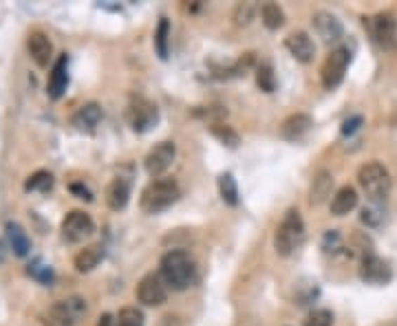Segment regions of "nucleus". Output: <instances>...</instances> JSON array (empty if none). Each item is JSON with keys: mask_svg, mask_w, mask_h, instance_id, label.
Segmentation results:
<instances>
[{"mask_svg": "<svg viewBox=\"0 0 397 326\" xmlns=\"http://www.w3.org/2000/svg\"><path fill=\"white\" fill-rule=\"evenodd\" d=\"M159 276L175 291H186L196 283V262L186 249H170L159 262Z\"/></svg>", "mask_w": 397, "mask_h": 326, "instance_id": "f257e3e1", "label": "nucleus"}, {"mask_svg": "<svg viewBox=\"0 0 397 326\" xmlns=\"http://www.w3.org/2000/svg\"><path fill=\"white\" fill-rule=\"evenodd\" d=\"M181 197V187L175 179H155L150 181L140 199V207L146 214H159L163 210H168L173 203H177V199Z\"/></svg>", "mask_w": 397, "mask_h": 326, "instance_id": "f03ea898", "label": "nucleus"}, {"mask_svg": "<svg viewBox=\"0 0 397 326\" xmlns=\"http://www.w3.org/2000/svg\"><path fill=\"white\" fill-rule=\"evenodd\" d=\"M358 183L364 190V194L369 197V201L377 203V205L382 201H386V197L391 194V187H393L391 174L379 161L364 163V166L358 170Z\"/></svg>", "mask_w": 397, "mask_h": 326, "instance_id": "7ed1b4c3", "label": "nucleus"}, {"mask_svg": "<svg viewBox=\"0 0 397 326\" xmlns=\"http://www.w3.org/2000/svg\"><path fill=\"white\" fill-rule=\"evenodd\" d=\"M304 243V223L298 210H289L274 234V247L281 256H292L294 251Z\"/></svg>", "mask_w": 397, "mask_h": 326, "instance_id": "20e7f679", "label": "nucleus"}, {"mask_svg": "<svg viewBox=\"0 0 397 326\" xmlns=\"http://www.w3.org/2000/svg\"><path fill=\"white\" fill-rule=\"evenodd\" d=\"M86 313V300L80 295H71L67 300H60L47 309L42 322L44 326H75Z\"/></svg>", "mask_w": 397, "mask_h": 326, "instance_id": "39448f33", "label": "nucleus"}, {"mask_svg": "<svg viewBox=\"0 0 397 326\" xmlns=\"http://www.w3.org/2000/svg\"><path fill=\"white\" fill-rule=\"evenodd\" d=\"M351 62V51L346 47H338L329 53V57L323 64V71H320V78H323V86L327 91H333L338 88L344 80V73L349 69Z\"/></svg>", "mask_w": 397, "mask_h": 326, "instance_id": "423d86ee", "label": "nucleus"}, {"mask_svg": "<svg viewBox=\"0 0 397 326\" xmlns=\"http://www.w3.org/2000/svg\"><path fill=\"white\" fill-rule=\"evenodd\" d=\"M60 232H62V239L67 243L78 245V243H84L86 239L93 236L95 223H93V218H90V214H86L82 210H73L65 216Z\"/></svg>", "mask_w": 397, "mask_h": 326, "instance_id": "0eeeda50", "label": "nucleus"}, {"mask_svg": "<svg viewBox=\"0 0 397 326\" xmlns=\"http://www.w3.org/2000/svg\"><path fill=\"white\" fill-rule=\"evenodd\" d=\"M364 24L369 27L375 44H379L384 51L397 49V20L393 13H377V16L364 20Z\"/></svg>", "mask_w": 397, "mask_h": 326, "instance_id": "6e6552de", "label": "nucleus"}, {"mask_svg": "<svg viewBox=\"0 0 397 326\" xmlns=\"http://www.w3.org/2000/svg\"><path fill=\"white\" fill-rule=\"evenodd\" d=\"M137 300L146 306H159L168 300V285L159 274H146L137 285Z\"/></svg>", "mask_w": 397, "mask_h": 326, "instance_id": "1a4fd4ad", "label": "nucleus"}, {"mask_svg": "<svg viewBox=\"0 0 397 326\" xmlns=\"http://www.w3.org/2000/svg\"><path fill=\"white\" fill-rule=\"evenodd\" d=\"M177 157V146L173 141H161L157 143L152 150L146 155L144 159V166H146V172L150 176H155V179H161V174L173 166V161Z\"/></svg>", "mask_w": 397, "mask_h": 326, "instance_id": "9d476101", "label": "nucleus"}, {"mask_svg": "<svg viewBox=\"0 0 397 326\" xmlns=\"http://www.w3.org/2000/svg\"><path fill=\"white\" fill-rule=\"evenodd\" d=\"M157 106L146 97H133L130 106H128V120L135 132H146L157 124Z\"/></svg>", "mask_w": 397, "mask_h": 326, "instance_id": "9b49d317", "label": "nucleus"}, {"mask_svg": "<svg viewBox=\"0 0 397 326\" xmlns=\"http://www.w3.org/2000/svg\"><path fill=\"white\" fill-rule=\"evenodd\" d=\"M360 278L366 285H386L393 278V271H391L389 262L371 254V256L362 258V262H360Z\"/></svg>", "mask_w": 397, "mask_h": 326, "instance_id": "f8f14e48", "label": "nucleus"}, {"mask_svg": "<svg viewBox=\"0 0 397 326\" xmlns=\"http://www.w3.org/2000/svg\"><path fill=\"white\" fill-rule=\"evenodd\" d=\"M314 29H316V34L323 38V42H327V44L340 42L342 34H344L342 22L329 11H316L314 13Z\"/></svg>", "mask_w": 397, "mask_h": 326, "instance_id": "ddd939ff", "label": "nucleus"}, {"mask_svg": "<svg viewBox=\"0 0 397 326\" xmlns=\"http://www.w3.org/2000/svg\"><path fill=\"white\" fill-rule=\"evenodd\" d=\"M27 51L32 55V60L38 64V66H49L51 57H53V44L49 40L47 34L42 31H32L27 38Z\"/></svg>", "mask_w": 397, "mask_h": 326, "instance_id": "4468645a", "label": "nucleus"}, {"mask_svg": "<svg viewBox=\"0 0 397 326\" xmlns=\"http://www.w3.org/2000/svg\"><path fill=\"white\" fill-rule=\"evenodd\" d=\"M285 47L287 51L292 53L298 62L302 64H307L314 60V55H316V44L314 40L309 38L307 31H294V34H289L287 40H285Z\"/></svg>", "mask_w": 397, "mask_h": 326, "instance_id": "2eb2a0df", "label": "nucleus"}, {"mask_svg": "<svg viewBox=\"0 0 397 326\" xmlns=\"http://www.w3.org/2000/svg\"><path fill=\"white\" fill-rule=\"evenodd\" d=\"M67 86H69V57L67 53L65 55H60L51 73H49V82H47V93L51 99H60L65 95L67 91Z\"/></svg>", "mask_w": 397, "mask_h": 326, "instance_id": "dca6fc26", "label": "nucleus"}, {"mask_svg": "<svg viewBox=\"0 0 397 326\" xmlns=\"http://www.w3.org/2000/svg\"><path fill=\"white\" fill-rule=\"evenodd\" d=\"M311 126H314L311 115H307V113L289 115L281 126V137L287 139V141H298L307 135V132L311 130Z\"/></svg>", "mask_w": 397, "mask_h": 326, "instance_id": "f3484780", "label": "nucleus"}, {"mask_svg": "<svg viewBox=\"0 0 397 326\" xmlns=\"http://www.w3.org/2000/svg\"><path fill=\"white\" fill-rule=\"evenodd\" d=\"M128 201H130V181L124 179V176H115L109 183V187H106V205L111 210L119 212L128 205Z\"/></svg>", "mask_w": 397, "mask_h": 326, "instance_id": "a211bd4d", "label": "nucleus"}, {"mask_svg": "<svg viewBox=\"0 0 397 326\" xmlns=\"http://www.w3.org/2000/svg\"><path fill=\"white\" fill-rule=\"evenodd\" d=\"M73 126L82 130V132H93L97 128V124L102 122V108L100 104L90 101V104H84L82 108H78V113L73 115Z\"/></svg>", "mask_w": 397, "mask_h": 326, "instance_id": "6ab92c4d", "label": "nucleus"}, {"mask_svg": "<svg viewBox=\"0 0 397 326\" xmlns=\"http://www.w3.org/2000/svg\"><path fill=\"white\" fill-rule=\"evenodd\" d=\"M356 205H358V192H356V187L344 185V187H340L338 192H335L333 199H331V214L333 216H344L349 212H354Z\"/></svg>", "mask_w": 397, "mask_h": 326, "instance_id": "aec40b11", "label": "nucleus"}, {"mask_svg": "<svg viewBox=\"0 0 397 326\" xmlns=\"http://www.w3.org/2000/svg\"><path fill=\"white\" fill-rule=\"evenodd\" d=\"M331 190H333V176L327 170H318L314 174V181H311V190H309V201L311 205H320L325 203L331 197Z\"/></svg>", "mask_w": 397, "mask_h": 326, "instance_id": "412c9836", "label": "nucleus"}, {"mask_svg": "<svg viewBox=\"0 0 397 326\" xmlns=\"http://www.w3.org/2000/svg\"><path fill=\"white\" fill-rule=\"evenodd\" d=\"M102 258H104V247L102 245H88L75 254L73 264L80 274H88V271L95 269Z\"/></svg>", "mask_w": 397, "mask_h": 326, "instance_id": "4be33fe9", "label": "nucleus"}, {"mask_svg": "<svg viewBox=\"0 0 397 326\" xmlns=\"http://www.w3.org/2000/svg\"><path fill=\"white\" fill-rule=\"evenodd\" d=\"M7 232V241H9V247L16 256H27L29 249H32V241H29V236L25 234V229L18 225V223H7L5 227Z\"/></svg>", "mask_w": 397, "mask_h": 326, "instance_id": "5701e85b", "label": "nucleus"}, {"mask_svg": "<svg viewBox=\"0 0 397 326\" xmlns=\"http://www.w3.org/2000/svg\"><path fill=\"white\" fill-rule=\"evenodd\" d=\"M261 18H263V24L271 29V31H276V29L285 24V13L276 3H265L261 7Z\"/></svg>", "mask_w": 397, "mask_h": 326, "instance_id": "b1692460", "label": "nucleus"}, {"mask_svg": "<svg viewBox=\"0 0 397 326\" xmlns=\"http://www.w3.org/2000/svg\"><path fill=\"white\" fill-rule=\"evenodd\" d=\"M219 192H221V199L227 205H236L238 203V185L234 181V176L230 172H225L219 176Z\"/></svg>", "mask_w": 397, "mask_h": 326, "instance_id": "393cba45", "label": "nucleus"}, {"mask_svg": "<svg viewBox=\"0 0 397 326\" xmlns=\"http://www.w3.org/2000/svg\"><path fill=\"white\" fill-rule=\"evenodd\" d=\"M256 84L265 93L276 91V76H274V69H271L269 62H263V64L256 66Z\"/></svg>", "mask_w": 397, "mask_h": 326, "instance_id": "a878e982", "label": "nucleus"}, {"mask_svg": "<svg viewBox=\"0 0 397 326\" xmlns=\"http://www.w3.org/2000/svg\"><path fill=\"white\" fill-rule=\"evenodd\" d=\"M53 187V176L47 170H38L36 174H32L25 183L27 192H49Z\"/></svg>", "mask_w": 397, "mask_h": 326, "instance_id": "bb28decb", "label": "nucleus"}, {"mask_svg": "<svg viewBox=\"0 0 397 326\" xmlns=\"http://www.w3.org/2000/svg\"><path fill=\"white\" fill-rule=\"evenodd\" d=\"M115 326H144V313L137 306L121 309L115 318Z\"/></svg>", "mask_w": 397, "mask_h": 326, "instance_id": "cd10ccee", "label": "nucleus"}, {"mask_svg": "<svg viewBox=\"0 0 397 326\" xmlns=\"http://www.w3.org/2000/svg\"><path fill=\"white\" fill-rule=\"evenodd\" d=\"M212 135H215L221 143L230 146V148H236L238 146V132L232 128V126H225V124H212Z\"/></svg>", "mask_w": 397, "mask_h": 326, "instance_id": "c85d7f7f", "label": "nucleus"}, {"mask_svg": "<svg viewBox=\"0 0 397 326\" xmlns=\"http://www.w3.org/2000/svg\"><path fill=\"white\" fill-rule=\"evenodd\" d=\"M168 36H170V22H168L166 18H161L157 31H155V49H157V55L161 57V60L168 57Z\"/></svg>", "mask_w": 397, "mask_h": 326, "instance_id": "c756f323", "label": "nucleus"}, {"mask_svg": "<svg viewBox=\"0 0 397 326\" xmlns=\"http://www.w3.org/2000/svg\"><path fill=\"white\" fill-rule=\"evenodd\" d=\"M331 324H333V316H331V311H327V309L311 311L307 322H304V326H331Z\"/></svg>", "mask_w": 397, "mask_h": 326, "instance_id": "7c9ffc66", "label": "nucleus"}, {"mask_svg": "<svg viewBox=\"0 0 397 326\" xmlns=\"http://www.w3.org/2000/svg\"><path fill=\"white\" fill-rule=\"evenodd\" d=\"M362 220H364L366 225H379L382 214H379L377 203H371V207H364V210H362Z\"/></svg>", "mask_w": 397, "mask_h": 326, "instance_id": "2f4dec72", "label": "nucleus"}, {"mask_svg": "<svg viewBox=\"0 0 397 326\" xmlns=\"http://www.w3.org/2000/svg\"><path fill=\"white\" fill-rule=\"evenodd\" d=\"M29 271H32V274H34V278H38L40 283H44V285H49L51 280H53V271L49 269V267H44V264H34Z\"/></svg>", "mask_w": 397, "mask_h": 326, "instance_id": "473e14b6", "label": "nucleus"}, {"mask_svg": "<svg viewBox=\"0 0 397 326\" xmlns=\"http://www.w3.org/2000/svg\"><path fill=\"white\" fill-rule=\"evenodd\" d=\"M364 124V120H362V115H354V117H349V120L342 124V135L346 137V135H354L356 130H360V126Z\"/></svg>", "mask_w": 397, "mask_h": 326, "instance_id": "72a5a7b5", "label": "nucleus"}, {"mask_svg": "<svg viewBox=\"0 0 397 326\" xmlns=\"http://www.w3.org/2000/svg\"><path fill=\"white\" fill-rule=\"evenodd\" d=\"M323 247L327 249V251H333L331 247H335V251H338L340 247H342V241H340V234L338 232H327L325 234V241H323Z\"/></svg>", "mask_w": 397, "mask_h": 326, "instance_id": "f704fd0d", "label": "nucleus"}, {"mask_svg": "<svg viewBox=\"0 0 397 326\" xmlns=\"http://www.w3.org/2000/svg\"><path fill=\"white\" fill-rule=\"evenodd\" d=\"M252 13H254V7L252 5H241L238 7V13H236V22L238 24H248L250 22V18H252Z\"/></svg>", "mask_w": 397, "mask_h": 326, "instance_id": "c9c22d12", "label": "nucleus"}, {"mask_svg": "<svg viewBox=\"0 0 397 326\" xmlns=\"http://www.w3.org/2000/svg\"><path fill=\"white\" fill-rule=\"evenodd\" d=\"M71 192L78 199H84V201H93V194H90V190L86 187V185H82V183H73L71 185Z\"/></svg>", "mask_w": 397, "mask_h": 326, "instance_id": "e433bc0d", "label": "nucleus"}, {"mask_svg": "<svg viewBox=\"0 0 397 326\" xmlns=\"http://www.w3.org/2000/svg\"><path fill=\"white\" fill-rule=\"evenodd\" d=\"M97 326H115V320L111 313H102L100 320H97Z\"/></svg>", "mask_w": 397, "mask_h": 326, "instance_id": "4c0bfd02", "label": "nucleus"}, {"mask_svg": "<svg viewBox=\"0 0 397 326\" xmlns=\"http://www.w3.org/2000/svg\"><path fill=\"white\" fill-rule=\"evenodd\" d=\"M5 256H7V249H5V241H0V262L5 260Z\"/></svg>", "mask_w": 397, "mask_h": 326, "instance_id": "58836bf2", "label": "nucleus"}]
</instances>
